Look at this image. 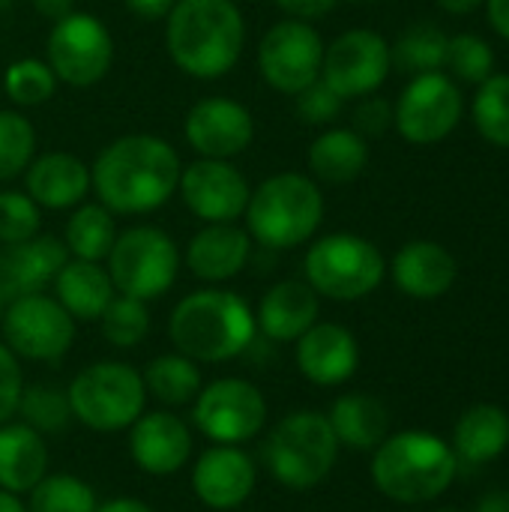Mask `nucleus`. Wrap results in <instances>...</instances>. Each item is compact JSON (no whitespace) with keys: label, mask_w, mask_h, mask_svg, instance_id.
Masks as SVG:
<instances>
[{"label":"nucleus","mask_w":509,"mask_h":512,"mask_svg":"<svg viewBox=\"0 0 509 512\" xmlns=\"http://www.w3.org/2000/svg\"><path fill=\"white\" fill-rule=\"evenodd\" d=\"M96 512H153L147 504L135 501V498H114L102 507H96Z\"/></svg>","instance_id":"49"},{"label":"nucleus","mask_w":509,"mask_h":512,"mask_svg":"<svg viewBox=\"0 0 509 512\" xmlns=\"http://www.w3.org/2000/svg\"><path fill=\"white\" fill-rule=\"evenodd\" d=\"M36 159V129L21 111H0V180H12Z\"/></svg>","instance_id":"38"},{"label":"nucleus","mask_w":509,"mask_h":512,"mask_svg":"<svg viewBox=\"0 0 509 512\" xmlns=\"http://www.w3.org/2000/svg\"><path fill=\"white\" fill-rule=\"evenodd\" d=\"M99 321H102V336L114 348H135L150 333L147 303L135 300V297H126V294H114V300L108 303V309L102 312Z\"/></svg>","instance_id":"39"},{"label":"nucleus","mask_w":509,"mask_h":512,"mask_svg":"<svg viewBox=\"0 0 509 512\" xmlns=\"http://www.w3.org/2000/svg\"><path fill=\"white\" fill-rule=\"evenodd\" d=\"M327 420L339 447H348L357 453L378 450V444L387 438V429H390V411L384 408V402L366 393H348L336 399Z\"/></svg>","instance_id":"28"},{"label":"nucleus","mask_w":509,"mask_h":512,"mask_svg":"<svg viewBox=\"0 0 509 512\" xmlns=\"http://www.w3.org/2000/svg\"><path fill=\"white\" fill-rule=\"evenodd\" d=\"M339 0H276V6L288 15V18H297V21H312V18H321L327 15Z\"/></svg>","instance_id":"45"},{"label":"nucleus","mask_w":509,"mask_h":512,"mask_svg":"<svg viewBox=\"0 0 509 512\" xmlns=\"http://www.w3.org/2000/svg\"><path fill=\"white\" fill-rule=\"evenodd\" d=\"M177 189L183 204L207 225L237 222L249 204V180L231 159H195L180 168Z\"/></svg>","instance_id":"16"},{"label":"nucleus","mask_w":509,"mask_h":512,"mask_svg":"<svg viewBox=\"0 0 509 512\" xmlns=\"http://www.w3.org/2000/svg\"><path fill=\"white\" fill-rule=\"evenodd\" d=\"M255 462L234 444H216L204 450L192 468V489L210 510H237L255 492Z\"/></svg>","instance_id":"18"},{"label":"nucleus","mask_w":509,"mask_h":512,"mask_svg":"<svg viewBox=\"0 0 509 512\" xmlns=\"http://www.w3.org/2000/svg\"><path fill=\"white\" fill-rule=\"evenodd\" d=\"M342 102H345V99H342L324 78H318V81H312L306 90L297 93V114H300V120L309 123V126H327V123H333V120L339 117Z\"/></svg>","instance_id":"42"},{"label":"nucleus","mask_w":509,"mask_h":512,"mask_svg":"<svg viewBox=\"0 0 509 512\" xmlns=\"http://www.w3.org/2000/svg\"><path fill=\"white\" fill-rule=\"evenodd\" d=\"M255 330V312L249 303L222 288L186 294L168 318L174 348L195 363H225L240 357L252 345Z\"/></svg>","instance_id":"3"},{"label":"nucleus","mask_w":509,"mask_h":512,"mask_svg":"<svg viewBox=\"0 0 509 512\" xmlns=\"http://www.w3.org/2000/svg\"><path fill=\"white\" fill-rule=\"evenodd\" d=\"M39 204L27 192H0V243H21L39 234Z\"/></svg>","instance_id":"41"},{"label":"nucleus","mask_w":509,"mask_h":512,"mask_svg":"<svg viewBox=\"0 0 509 512\" xmlns=\"http://www.w3.org/2000/svg\"><path fill=\"white\" fill-rule=\"evenodd\" d=\"M393 126V105L381 96H366L354 111V132L363 138H378Z\"/></svg>","instance_id":"44"},{"label":"nucleus","mask_w":509,"mask_h":512,"mask_svg":"<svg viewBox=\"0 0 509 512\" xmlns=\"http://www.w3.org/2000/svg\"><path fill=\"white\" fill-rule=\"evenodd\" d=\"M30 3H33V9H36L42 18H48L51 24L60 21V18H66L69 12H75V0H30Z\"/></svg>","instance_id":"47"},{"label":"nucleus","mask_w":509,"mask_h":512,"mask_svg":"<svg viewBox=\"0 0 509 512\" xmlns=\"http://www.w3.org/2000/svg\"><path fill=\"white\" fill-rule=\"evenodd\" d=\"M0 512H27V507L18 501V495H12V492L0 489Z\"/></svg>","instance_id":"51"},{"label":"nucleus","mask_w":509,"mask_h":512,"mask_svg":"<svg viewBox=\"0 0 509 512\" xmlns=\"http://www.w3.org/2000/svg\"><path fill=\"white\" fill-rule=\"evenodd\" d=\"M318 294L309 282H276L258 303L255 327L273 342H297L312 324H318Z\"/></svg>","instance_id":"24"},{"label":"nucleus","mask_w":509,"mask_h":512,"mask_svg":"<svg viewBox=\"0 0 509 512\" xmlns=\"http://www.w3.org/2000/svg\"><path fill=\"white\" fill-rule=\"evenodd\" d=\"M72 417L93 432L129 429L147 402V387L138 369L117 360H102L75 375L66 390Z\"/></svg>","instance_id":"7"},{"label":"nucleus","mask_w":509,"mask_h":512,"mask_svg":"<svg viewBox=\"0 0 509 512\" xmlns=\"http://www.w3.org/2000/svg\"><path fill=\"white\" fill-rule=\"evenodd\" d=\"M15 414H21V420L30 429H36L39 435H45V432H63L69 426V420H72L69 396L60 387H48V384L24 387Z\"/></svg>","instance_id":"37"},{"label":"nucleus","mask_w":509,"mask_h":512,"mask_svg":"<svg viewBox=\"0 0 509 512\" xmlns=\"http://www.w3.org/2000/svg\"><path fill=\"white\" fill-rule=\"evenodd\" d=\"M180 156L159 135L114 138L90 165V183L99 204L114 216H141L159 210L180 180Z\"/></svg>","instance_id":"1"},{"label":"nucleus","mask_w":509,"mask_h":512,"mask_svg":"<svg viewBox=\"0 0 509 512\" xmlns=\"http://www.w3.org/2000/svg\"><path fill=\"white\" fill-rule=\"evenodd\" d=\"M129 429L132 462L150 477H171L192 459V432L168 411L141 414Z\"/></svg>","instance_id":"19"},{"label":"nucleus","mask_w":509,"mask_h":512,"mask_svg":"<svg viewBox=\"0 0 509 512\" xmlns=\"http://www.w3.org/2000/svg\"><path fill=\"white\" fill-rule=\"evenodd\" d=\"M180 270L177 243L156 225H135L117 234L108 252V276L117 294L135 300L162 297Z\"/></svg>","instance_id":"9"},{"label":"nucleus","mask_w":509,"mask_h":512,"mask_svg":"<svg viewBox=\"0 0 509 512\" xmlns=\"http://www.w3.org/2000/svg\"><path fill=\"white\" fill-rule=\"evenodd\" d=\"M144 378V387L147 393L168 405V408H180V405H189L195 402V396L201 393V372H198V363L183 357L180 351L177 354H162L156 357L147 372L141 375Z\"/></svg>","instance_id":"32"},{"label":"nucleus","mask_w":509,"mask_h":512,"mask_svg":"<svg viewBox=\"0 0 509 512\" xmlns=\"http://www.w3.org/2000/svg\"><path fill=\"white\" fill-rule=\"evenodd\" d=\"M24 192L48 210H72L78 204H84L87 192L93 189L90 183V168L63 150L36 156L27 171H24Z\"/></svg>","instance_id":"22"},{"label":"nucleus","mask_w":509,"mask_h":512,"mask_svg":"<svg viewBox=\"0 0 509 512\" xmlns=\"http://www.w3.org/2000/svg\"><path fill=\"white\" fill-rule=\"evenodd\" d=\"M45 54L57 81L69 87H93L114 63V39L102 18L90 12H69L51 24Z\"/></svg>","instance_id":"10"},{"label":"nucleus","mask_w":509,"mask_h":512,"mask_svg":"<svg viewBox=\"0 0 509 512\" xmlns=\"http://www.w3.org/2000/svg\"><path fill=\"white\" fill-rule=\"evenodd\" d=\"M54 300L75 321H99L108 303L114 300V282L99 261L72 258L54 276Z\"/></svg>","instance_id":"26"},{"label":"nucleus","mask_w":509,"mask_h":512,"mask_svg":"<svg viewBox=\"0 0 509 512\" xmlns=\"http://www.w3.org/2000/svg\"><path fill=\"white\" fill-rule=\"evenodd\" d=\"M480 512H509V498L507 495H492V498L483 501Z\"/></svg>","instance_id":"52"},{"label":"nucleus","mask_w":509,"mask_h":512,"mask_svg":"<svg viewBox=\"0 0 509 512\" xmlns=\"http://www.w3.org/2000/svg\"><path fill=\"white\" fill-rule=\"evenodd\" d=\"M474 123L489 144L509 147V75H489L480 84L474 96Z\"/></svg>","instance_id":"35"},{"label":"nucleus","mask_w":509,"mask_h":512,"mask_svg":"<svg viewBox=\"0 0 509 512\" xmlns=\"http://www.w3.org/2000/svg\"><path fill=\"white\" fill-rule=\"evenodd\" d=\"M183 135L201 159H234L249 150L255 138V120L243 102L228 96H207L189 108Z\"/></svg>","instance_id":"17"},{"label":"nucleus","mask_w":509,"mask_h":512,"mask_svg":"<svg viewBox=\"0 0 509 512\" xmlns=\"http://www.w3.org/2000/svg\"><path fill=\"white\" fill-rule=\"evenodd\" d=\"M324 39L309 21L285 18L273 24L258 45V72L261 78L288 96H297L312 81L321 78Z\"/></svg>","instance_id":"13"},{"label":"nucleus","mask_w":509,"mask_h":512,"mask_svg":"<svg viewBox=\"0 0 509 512\" xmlns=\"http://www.w3.org/2000/svg\"><path fill=\"white\" fill-rule=\"evenodd\" d=\"M462 81L471 84H483L489 75H495V54L492 45L474 33H459L453 39H447V63Z\"/></svg>","instance_id":"40"},{"label":"nucleus","mask_w":509,"mask_h":512,"mask_svg":"<svg viewBox=\"0 0 509 512\" xmlns=\"http://www.w3.org/2000/svg\"><path fill=\"white\" fill-rule=\"evenodd\" d=\"M393 282L417 300H435L456 282V258L432 240H414L393 258Z\"/></svg>","instance_id":"25"},{"label":"nucleus","mask_w":509,"mask_h":512,"mask_svg":"<svg viewBox=\"0 0 509 512\" xmlns=\"http://www.w3.org/2000/svg\"><path fill=\"white\" fill-rule=\"evenodd\" d=\"M69 261L66 246L57 237L36 234L21 243H9L0 252V291L6 300L24 297V294H39L60 267Z\"/></svg>","instance_id":"21"},{"label":"nucleus","mask_w":509,"mask_h":512,"mask_svg":"<svg viewBox=\"0 0 509 512\" xmlns=\"http://www.w3.org/2000/svg\"><path fill=\"white\" fill-rule=\"evenodd\" d=\"M306 282L330 300H360L372 294L384 273V255L360 234H327L315 240L303 261Z\"/></svg>","instance_id":"8"},{"label":"nucleus","mask_w":509,"mask_h":512,"mask_svg":"<svg viewBox=\"0 0 509 512\" xmlns=\"http://www.w3.org/2000/svg\"><path fill=\"white\" fill-rule=\"evenodd\" d=\"M297 366L318 387L345 384L360 366V348L342 324H312L297 339Z\"/></svg>","instance_id":"20"},{"label":"nucleus","mask_w":509,"mask_h":512,"mask_svg":"<svg viewBox=\"0 0 509 512\" xmlns=\"http://www.w3.org/2000/svg\"><path fill=\"white\" fill-rule=\"evenodd\" d=\"M459 120L462 93L441 72L414 75L393 108V123L411 144H438L459 126Z\"/></svg>","instance_id":"14"},{"label":"nucleus","mask_w":509,"mask_h":512,"mask_svg":"<svg viewBox=\"0 0 509 512\" xmlns=\"http://www.w3.org/2000/svg\"><path fill=\"white\" fill-rule=\"evenodd\" d=\"M192 420L213 444L237 447L267 426V399L246 378H219L195 396Z\"/></svg>","instance_id":"12"},{"label":"nucleus","mask_w":509,"mask_h":512,"mask_svg":"<svg viewBox=\"0 0 509 512\" xmlns=\"http://www.w3.org/2000/svg\"><path fill=\"white\" fill-rule=\"evenodd\" d=\"M3 312H6V297H3V291H0V318H3Z\"/></svg>","instance_id":"53"},{"label":"nucleus","mask_w":509,"mask_h":512,"mask_svg":"<svg viewBox=\"0 0 509 512\" xmlns=\"http://www.w3.org/2000/svg\"><path fill=\"white\" fill-rule=\"evenodd\" d=\"M117 222L114 213L102 204H78L66 222L63 246L72 258L81 261H102L108 258L114 240H117Z\"/></svg>","instance_id":"31"},{"label":"nucleus","mask_w":509,"mask_h":512,"mask_svg":"<svg viewBox=\"0 0 509 512\" xmlns=\"http://www.w3.org/2000/svg\"><path fill=\"white\" fill-rule=\"evenodd\" d=\"M123 3L132 15H138L144 21H162V18H168V12L174 9L177 0H123Z\"/></svg>","instance_id":"46"},{"label":"nucleus","mask_w":509,"mask_h":512,"mask_svg":"<svg viewBox=\"0 0 509 512\" xmlns=\"http://www.w3.org/2000/svg\"><path fill=\"white\" fill-rule=\"evenodd\" d=\"M509 444V417L507 411L495 405H474L462 414L453 435V453L456 462L465 465H486L498 459Z\"/></svg>","instance_id":"29"},{"label":"nucleus","mask_w":509,"mask_h":512,"mask_svg":"<svg viewBox=\"0 0 509 512\" xmlns=\"http://www.w3.org/2000/svg\"><path fill=\"white\" fill-rule=\"evenodd\" d=\"M246 231L264 249H294L315 237L324 219V195L312 177L282 171L258 183L246 204Z\"/></svg>","instance_id":"5"},{"label":"nucleus","mask_w":509,"mask_h":512,"mask_svg":"<svg viewBox=\"0 0 509 512\" xmlns=\"http://www.w3.org/2000/svg\"><path fill=\"white\" fill-rule=\"evenodd\" d=\"M483 3H486L489 24L509 42V0H483Z\"/></svg>","instance_id":"48"},{"label":"nucleus","mask_w":509,"mask_h":512,"mask_svg":"<svg viewBox=\"0 0 509 512\" xmlns=\"http://www.w3.org/2000/svg\"><path fill=\"white\" fill-rule=\"evenodd\" d=\"M369 144L354 129H327L309 147V168L324 183H351L366 171Z\"/></svg>","instance_id":"30"},{"label":"nucleus","mask_w":509,"mask_h":512,"mask_svg":"<svg viewBox=\"0 0 509 512\" xmlns=\"http://www.w3.org/2000/svg\"><path fill=\"white\" fill-rule=\"evenodd\" d=\"M441 512H462V510H441Z\"/></svg>","instance_id":"55"},{"label":"nucleus","mask_w":509,"mask_h":512,"mask_svg":"<svg viewBox=\"0 0 509 512\" xmlns=\"http://www.w3.org/2000/svg\"><path fill=\"white\" fill-rule=\"evenodd\" d=\"M483 0H438L441 9L453 12V15H465V12H474Z\"/></svg>","instance_id":"50"},{"label":"nucleus","mask_w":509,"mask_h":512,"mask_svg":"<svg viewBox=\"0 0 509 512\" xmlns=\"http://www.w3.org/2000/svg\"><path fill=\"white\" fill-rule=\"evenodd\" d=\"M357 3H366V0H357Z\"/></svg>","instance_id":"56"},{"label":"nucleus","mask_w":509,"mask_h":512,"mask_svg":"<svg viewBox=\"0 0 509 512\" xmlns=\"http://www.w3.org/2000/svg\"><path fill=\"white\" fill-rule=\"evenodd\" d=\"M9 6H12V0H0V15H3V12H6Z\"/></svg>","instance_id":"54"},{"label":"nucleus","mask_w":509,"mask_h":512,"mask_svg":"<svg viewBox=\"0 0 509 512\" xmlns=\"http://www.w3.org/2000/svg\"><path fill=\"white\" fill-rule=\"evenodd\" d=\"M390 45L375 30H348L324 48L321 78L342 96L360 99L375 93L390 75Z\"/></svg>","instance_id":"15"},{"label":"nucleus","mask_w":509,"mask_h":512,"mask_svg":"<svg viewBox=\"0 0 509 512\" xmlns=\"http://www.w3.org/2000/svg\"><path fill=\"white\" fill-rule=\"evenodd\" d=\"M48 474V444L27 423L0 426V489L30 492Z\"/></svg>","instance_id":"27"},{"label":"nucleus","mask_w":509,"mask_h":512,"mask_svg":"<svg viewBox=\"0 0 509 512\" xmlns=\"http://www.w3.org/2000/svg\"><path fill=\"white\" fill-rule=\"evenodd\" d=\"M3 345L24 360H60L75 339V318L48 294H24L9 300L3 312Z\"/></svg>","instance_id":"11"},{"label":"nucleus","mask_w":509,"mask_h":512,"mask_svg":"<svg viewBox=\"0 0 509 512\" xmlns=\"http://www.w3.org/2000/svg\"><path fill=\"white\" fill-rule=\"evenodd\" d=\"M264 465L276 483L294 492L315 489L336 465L339 441L330 420L318 411H297L282 417L264 441Z\"/></svg>","instance_id":"6"},{"label":"nucleus","mask_w":509,"mask_h":512,"mask_svg":"<svg viewBox=\"0 0 509 512\" xmlns=\"http://www.w3.org/2000/svg\"><path fill=\"white\" fill-rule=\"evenodd\" d=\"M246 42V21L234 0H177L165 18V45L174 66L192 78L228 75Z\"/></svg>","instance_id":"2"},{"label":"nucleus","mask_w":509,"mask_h":512,"mask_svg":"<svg viewBox=\"0 0 509 512\" xmlns=\"http://www.w3.org/2000/svg\"><path fill=\"white\" fill-rule=\"evenodd\" d=\"M21 390H24V375L18 357L0 342V426L18 411Z\"/></svg>","instance_id":"43"},{"label":"nucleus","mask_w":509,"mask_h":512,"mask_svg":"<svg viewBox=\"0 0 509 512\" xmlns=\"http://www.w3.org/2000/svg\"><path fill=\"white\" fill-rule=\"evenodd\" d=\"M390 60L408 75L441 72V66L447 63V33L432 21H417L396 39V45L390 48Z\"/></svg>","instance_id":"33"},{"label":"nucleus","mask_w":509,"mask_h":512,"mask_svg":"<svg viewBox=\"0 0 509 512\" xmlns=\"http://www.w3.org/2000/svg\"><path fill=\"white\" fill-rule=\"evenodd\" d=\"M459 462L453 447L429 432L384 438L372 459L375 486L399 504H426L450 489Z\"/></svg>","instance_id":"4"},{"label":"nucleus","mask_w":509,"mask_h":512,"mask_svg":"<svg viewBox=\"0 0 509 512\" xmlns=\"http://www.w3.org/2000/svg\"><path fill=\"white\" fill-rule=\"evenodd\" d=\"M3 90L6 96L21 105V108H33L42 105L54 96L57 90V75L51 72V66L45 60L36 57H21L15 63L6 66L3 72Z\"/></svg>","instance_id":"36"},{"label":"nucleus","mask_w":509,"mask_h":512,"mask_svg":"<svg viewBox=\"0 0 509 512\" xmlns=\"http://www.w3.org/2000/svg\"><path fill=\"white\" fill-rule=\"evenodd\" d=\"M96 492L72 474H45L30 489L27 512H96Z\"/></svg>","instance_id":"34"},{"label":"nucleus","mask_w":509,"mask_h":512,"mask_svg":"<svg viewBox=\"0 0 509 512\" xmlns=\"http://www.w3.org/2000/svg\"><path fill=\"white\" fill-rule=\"evenodd\" d=\"M252 258V237L234 222H213L201 228L186 249V267L201 282H228Z\"/></svg>","instance_id":"23"}]
</instances>
